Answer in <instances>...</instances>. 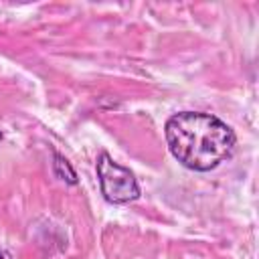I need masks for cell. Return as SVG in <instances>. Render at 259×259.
<instances>
[{"mask_svg": "<svg viewBox=\"0 0 259 259\" xmlns=\"http://www.w3.org/2000/svg\"><path fill=\"white\" fill-rule=\"evenodd\" d=\"M170 154L186 168L208 172L225 162L235 148V132L217 115L180 111L164 125Z\"/></svg>", "mask_w": 259, "mask_h": 259, "instance_id": "6da1fadb", "label": "cell"}, {"mask_svg": "<svg viewBox=\"0 0 259 259\" xmlns=\"http://www.w3.org/2000/svg\"><path fill=\"white\" fill-rule=\"evenodd\" d=\"M53 172L57 178L65 180L67 184H77V174L73 170V166L69 164V160L65 156H61L59 152H53Z\"/></svg>", "mask_w": 259, "mask_h": 259, "instance_id": "3957f363", "label": "cell"}, {"mask_svg": "<svg viewBox=\"0 0 259 259\" xmlns=\"http://www.w3.org/2000/svg\"><path fill=\"white\" fill-rule=\"evenodd\" d=\"M0 259H12V257H10V253H8L4 247H0Z\"/></svg>", "mask_w": 259, "mask_h": 259, "instance_id": "277c9868", "label": "cell"}, {"mask_svg": "<svg viewBox=\"0 0 259 259\" xmlns=\"http://www.w3.org/2000/svg\"><path fill=\"white\" fill-rule=\"evenodd\" d=\"M2 138H4V134H2V130H0V142H2Z\"/></svg>", "mask_w": 259, "mask_h": 259, "instance_id": "5b68a950", "label": "cell"}, {"mask_svg": "<svg viewBox=\"0 0 259 259\" xmlns=\"http://www.w3.org/2000/svg\"><path fill=\"white\" fill-rule=\"evenodd\" d=\"M97 178L101 194L111 204H125L140 196V184L134 172L117 164L107 152H101L97 158Z\"/></svg>", "mask_w": 259, "mask_h": 259, "instance_id": "7a4b0ae2", "label": "cell"}]
</instances>
